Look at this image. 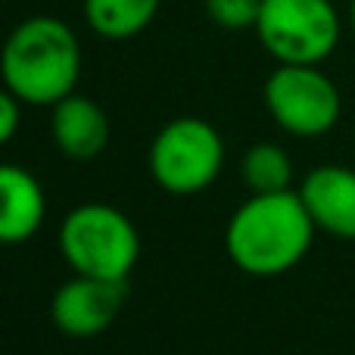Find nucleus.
Wrapping results in <instances>:
<instances>
[{
    "instance_id": "9",
    "label": "nucleus",
    "mask_w": 355,
    "mask_h": 355,
    "mask_svg": "<svg viewBox=\"0 0 355 355\" xmlns=\"http://www.w3.org/2000/svg\"><path fill=\"white\" fill-rule=\"evenodd\" d=\"M50 137L62 156L75 162H87L103 153L110 144V119L97 100L72 91L60 103H53Z\"/></svg>"
},
{
    "instance_id": "5",
    "label": "nucleus",
    "mask_w": 355,
    "mask_h": 355,
    "mask_svg": "<svg viewBox=\"0 0 355 355\" xmlns=\"http://www.w3.org/2000/svg\"><path fill=\"white\" fill-rule=\"evenodd\" d=\"M150 175L166 193L193 196L212 187L225 166V141L206 119L181 116L162 125L150 144Z\"/></svg>"
},
{
    "instance_id": "7",
    "label": "nucleus",
    "mask_w": 355,
    "mask_h": 355,
    "mask_svg": "<svg viewBox=\"0 0 355 355\" xmlns=\"http://www.w3.org/2000/svg\"><path fill=\"white\" fill-rule=\"evenodd\" d=\"M128 296V281H103V277L72 275L50 300V318L56 331L72 340L100 337L119 318Z\"/></svg>"
},
{
    "instance_id": "2",
    "label": "nucleus",
    "mask_w": 355,
    "mask_h": 355,
    "mask_svg": "<svg viewBox=\"0 0 355 355\" xmlns=\"http://www.w3.org/2000/svg\"><path fill=\"white\" fill-rule=\"evenodd\" d=\"M0 72L3 87L25 106H53L81 78V44L62 19L28 16L6 37Z\"/></svg>"
},
{
    "instance_id": "6",
    "label": "nucleus",
    "mask_w": 355,
    "mask_h": 355,
    "mask_svg": "<svg viewBox=\"0 0 355 355\" xmlns=\"http://www.w3.org/2000/svg\"><path fill=\"white\" fill-rule=\"evenodd\" d=\"M262 100L275 125L296 137H321L340 122V87L321 66H290L277 69L265 78Z\"/></svg>"
},
{
    "instance_id": "1",
    "label": "nucleus",
    "mask_w": 355,
    "mask_h": 355,
    "mask_svg": "<svg viewBox=\"0 0 355 355\" xmlns=\"http://www.w3.org/2000/svg\"><path fill=\"white\" fill-rule=\"evenodd\" d=\"M315 221L300 190L284 193H250L225 227L227 259L243 275L277 277L293 271L306 259L315 240Z\"/></svg>"
},
{
    "instance_id": "15",
    "label": "nucleus",
    "mask_w": 355,
    "mask_h": 355,
    "mask_svg": "<svg viewBox=\"0 0 355 355\" xmlns=\"http://www.w3.org/2000/svg\"><path fill=\"white\" fill-rule=\"evenodd\" d=\"M349 22H352V31H355V0L349 3Z\"/></svg>"
},
{
    "instance_id": "11",
    "label": "nucleus",
    "mask_w": 355,
    "mask_h": 355,
    "mask_svg": "<svg viewBox=\"0 0 355 355\" xmlns=\"http://www.w3.org/2000/svg\"><path fill=\"white\" fill-rule=\"evenodd\" d=\"M162 0H85V22L106 41H128L150 28Z\"/></svg>"
},
{
    "instance_id": "13",
    "label": "nucleus",
    "mask_w": 355,
    "mask_h": 355,
    "mask_svg": "<svg viewBox=\"0 0 355 355\" xmlns=\"http://www.w3.org/2000/svg\"><path fill=\"white\" fill-rule=\"evenodd\" d=\"M206 12L218 28L243 31V28H256L262 0H206Z\"/></svg>"
},
{
    "instance_id": "14",
    "label": "nucleus",
    "mask_w": 355,
    "mask_h": 355,
    "mask_svg": "<svg viewBox=\"0 0 355 355\" xmlns=\"http://www.w3.org/2000/svg\"><path fill=\"white\" fill-rule=\"evenodd\" d=\"M22 100L3 87V94H0V141L3 144H10L16 137L19 122H22Z\"/></svg>"
},
{
    "instance_id": "3",
    "label": "nucleus",
    "mask_w": 355,
    "mask_h": 355,
    "mask_svg": "<svg viewBox=\"0 0 355 355\" xmlns=\"http://www.w3.org/2000/svg\"><path fill=\"white\" fill-rule=\"evenodd\" d=\"M60 252L72 275L128 281L141 256V237L122 209L81 202L60 225Z\"/></svg>"
},
{
    "instance_id": "4",
    "label": "nucleus",
    "mask_w": 355,
    "mask_h": 355,
    "mask_svg": "<svg viewBox=\"0 0 355 355\" xmlns=\"http://www.w3.org/2000/svg\"><path fill=\"white\" fill-rule=\"evenodd\" d=\"M271 60L321 66L340 44V12L331 0H262L252 28Z\"/></svg>"
},
{
    "instance_id": "8",
    "label": "nucleus",
    "mask_w": 355,
    "mask_h": 355,
    "mask_svg": "<svg viewBox=\"0 0 355 355\" xmlns=\"http://www.w3.org/2000/svg\"><path fill=\"white\" fill-rule=\"evenodd\" d=\"M315 227L337 240H355V168L318 166L300 184Z\"/></svg>"
},
{
    "instance_id": "10",
    "label": "nucleus",
    "mask_w": 355,
    "mask_h": 355,
    "mask_svg": "<svg viewBox=\"0 0 355 355\" xmlns=\"http://www.w3.org/2000/svg\"><path fill=\"white\" fill-rule=\"evenodd\" d=\"M0 196H3L0 240L6 246L31 240L47 218V193H44L41 181L19 166H3L0 168Z\"/></svg>"
},
{
    "instance_id": "12",
    "label": "nucleus",
    "mask_w": 355,
    "mask_h": 355,
    "mask_svg": "<svg viewBox=\"0 0 355 355\" xmlns=\"http://www.w3.org/2000/svg\"><path fill=\"white\" fill-rule=\"evenodd\" d=\"M240 178L250 193H284L293 190V159L277 144H252L240 159Z\"/></svg>"
}]
</instances>
